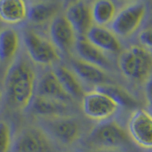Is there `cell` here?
<instances>
[{"instance_id":"cell-20","label":"cell","mask_w":152,"mask_h":152,"mask_svg":"<svg viewBox=\"0 0 152 152\" xmlns=\"http://www.w3.org/2000/svg\"><path fill=\"white\" fill-rule=\"evenodd\" d=\"M20 40L16 31L11 28H0V63H8L15 57Z\"/></svg>"},{"instance_id":"cell-6","label":"cell","mask_w":152,"mask_h":152,"mask_svg":"<svg viewBox=\"0 0 152 152\" xmlns=\"http://www.w3.org/2000/svg\"><path fill=\"white\" fill-rule=\"evenodd\" d=\"M113 100L97 89L85 93L82 98V109L88 118L97 122H104L112 117L119 109Z\"/></svg>"},{"instance_id":"cell-4","label":"cell","mask_w":152,"mask_h":152,"mask_svg":"<svg viewBox=\"0 0 152 152\" xmlns=\"http://www.w3.org/2000/svg\"><path fill=\"white\" fill-rule=\"evenodd\" d=\"M147 6L144 1L126 4L119 11L110 24L111 31L117 36L126 37L133 34L142 25L146 15Z\"/></svg>"},{"instance_id":"cell-22","label":"cell","mask_w":152,"mask_h":152,"mask_svg":"<svg viewBox=\"0 0 152 152\" xmlns=\"http://www.w3.org/2000/svg\"><path fill=\"white\" fill-rule=\"evenodd\" d=\"M116 7L112 1L98 0L91 5V16L96 26L104 27L111 24L116 15Z\"/></svg>"},{"instance_id":"cell-24","label":"cell","mask_w":152,"mask_h":152,"mask_svg":"<svg viewBox=\"0 0 152 152\" xmlns=\"http://www.w3.org/2000/svg\"><path fill=\"white\" fill-rule=\"evenodd\" d=\"M139 40L142 47L147 50H152V26L144 28L139 34Z\"/></svg>"},{"instance_id":"cell-9","label":"cell","mask_w":152,"mask_h":152,"mask_svg":"<svg viewBox=\"0 0 152 152\" xmlns=\"http://www.w3.org/2000/svg\"><path fill=\"white\" fill-rule=\"evenodd\" d=\"M49 33L51 43L59 51L69 53L75 47L77 34L65 15L56 16L50 22Z\"/></svg>"},{"instance_id":"cell-13","label":"cell","mask_w":152,"mask_h":152,"mask_svg":"<svg viewBox=\"0 0 152 152\" xmlns=\"http://www.w3.org/2000/svg\"><path fill=\"white\" fill-rule=\"evenodd\" d=\"M36 96L55 100L66 104L71 98L62 88L58 79L53 71H48L44 73L36 84Z\"/></svg>"},{"instance_id":"cell-14","label":"cell","mask_w":152,"mask_h":152,"mask_svg":"<svg viewBox=\"0 0 152 152\" xmlns=\"http://www.w3.org/2000/svg\"><path fill=\"white\" fill-rule=\"evenodd\" d=\"M74 49L80 60L92 64L102 69H108L110 68V61L104 52L92 45L86 36H77Z\"/></svg>"},{"instance_id":"cell-1","label":"cell","mask_w":152,"mask_h":152,"mask_svg":"<svg viewBox=\"0 0 152 152\" xmlns=\"http://www.w3.org/2000/svg\"><path fill=\"white\" fill-rule=\"evenodd\" d=\"M4 88L12 106L20 109L31 107L36 90V76L27 59L20 56L11 62L5 73Z\"/></svg>"},{"instance_id":"cell-11","label":"cell","mask_w":152,"mask_h":152,"mask_svg":"<svg viewBox=\"0 0 152 152\" xmlns=\"http://www.w3.org/2000/svg\"><path fill=\"white\" fill-rule=\"evenodd\" d=\"M46 128L52 137L65 145L72 144L80 135L79 124L66 116L48 119Z\"/></svg>"},{"instance_id":"cell-21","label":"cell","mask_w":152,"mask_h":152,"mask_svg":"<svg viewBox=\"0 0 152 152\" xmlns=\"http://www.w3.org/2000/svg\"><path fill=\"white\" fill-rule=\"evenodd\" d=\"M95 89L107 94L120 107L134 108L137 106V101L135 100V98L127 90L123 88L120 86L107 83L104 85L98 86Z\"/></svg>"},{"instance_id":"cell-3","label":"cell","mask_w":152,"mask_h":152,"mask_svg":"<svg viewBox=\"0 0 152 152\" xmlns=\"http://www.w3.org/2000/svg\"><path fill=\"white\" fill-rule=\"evenodd\" d=\"M88 142L97 150H122L130 145V137L116 122L104 121L91 129Z\"/></svg>"},{"instance_id":"cell-18","label":"cell","mask_w":152,"mask_h":152,"mask_svg":"<svg viewBox=\"0 0 152 152\" xmlns=\"http://www.w3.org/2000/svg\"><path fill=\"white\" fill-rule=\"evenodd\" d=\"M53 72L61 84L62 88L71 99H79L84 97L85 92L82 84L77 75L72 70L65 66H55Z\"/></svg>"},{"instance_id":"cell-10","label":"cell","mask_w":152,"mask_h":152,"mask_svg":"<svg viewBox=\"0 0 152 152\" xmlns=\"http://www.w3.org/2000/svg\"><path fill=\"white\" fill-rule=\"evenodd\" d=\"M65 17L73 28L77 36H86L93 26L91 6L88 2H71L66 9Z\"/></svg>"},{"instance_id":"cell-2","label":"cell","mask_w":152,"mask_h":152,"mask_svg":"<svg viewBox=\"0 0 152 152\" xmlns=\"http://www.w3.org/2000/svg\"><path fill=\"white\" fill-rule=\"evenodd\" d=\"M118 66L122 74L133 82H146L152 76V53L142 46H131L121 51Z\"/></svg>"},{"instance_id":"cell-23","label":"cell","mask_w":152,"mask_h":152,"mask_svg":"<svg viewBox=\"0 0 152 152\" xmlns=\"http://www.w3.org/2000/svg\"><path fill=\"white\" fill-rule=\"evenodd\" d=\"M12 146V130L10 125L5 121H0V152H10Z\"/></svg>"},{"instance_id":"cell-19","label":"cell","mask_w":152,"mask_h":152,"mask_svg":"<svg viewBox=\"0 0 152 152\" xmlns=\"http://www.w3.org/2000/svg\"><path fill=\"white\" fill-rule=\"evenodd\" d=\"M31 108L35 115L48 119L62 117L68 111L66 104L39 96L34 97L31 104Z\"/></svg>"},{"instance_id":"cell-15","label":"cell","mask_w":152,"mask_h":152,"mask_svg":"<svg viewBox=\"0 0 152 152\" xmlns=\"http://www.w3.org/2000/svg\"><path fill=\"white\" fill-rule=\"evenodd\" d=\"M64 3L60 1H33L28 3V18L33 24L51 22L58 16Z\"/></svg>"},{"instance_id":"cell-12","label":"cell","mask_w":152,"mask_h":152,"mask_svg":"<svg viewBox=\"0 0 152 152\" xmlns=\"http://www.w3.org/2000/svg\"><path fill=\"white\" fill-rule=\"evenodd\" d=\"M86 38L99 50L108 53H121L122 45L117 35L106 27L93 25Z\"/></svg>"},{"instance_id":"cell-25","label":"cell","mask_w":152,"mask_h":152,"mask_svg":"<svg viewBox=\"0 0 152 152\" xmlns=\"http://www.w3.org/2000/svg\"><path fill=\"white\" fill-rule=\"evenodd\" d=\"M145 94L148 106L152 109V76L145 82Z\"/></svg>"},{"instance_id":"cell-8","label":"cell","mask_w":152,"mask_h":152,"mask_svg":"<svg viewBox=\"0 0 152 152\" xmlns=\"http://www.w3.org/2000/svg\"><path fill=\"white\" fill-rule=\"evenodd\" d=\"M12 152H52V146L44 130L26 127L12 141Z\"/></svg>"},{"instance_id":"cell-17","label":"cell","mask_w":152,"mask_h":152,"mask_svg":"<svg viewBox=\"0 0 152 152\" xmlns=\"http://www.w3.org/2000/svg\"><path fill=\"white\" fill-rule=\"evenodd\" d=\"M71 69L79 79H82L88 84L95 85L96 87L107 84L108 82V78L104 69L80 59H73L71 61Z\"/></svg>"},{"instance_id":"cell-5","label":"cell","mask_w":152,"mask_h":152,"mask_svg":"<svg viewBox=\"0 0 152 152\" xmlns=\"http://www.w3.org/2000/svg\"><path fill=\"white\" fill-rule=\"evenodd\" d=\"M23 41L31 60L41 66H51L60 60L59 50L51 41L32 30H25Z\"/></svg>"},{"instance_id":"cell-7","label":"cell","mask_w":152,"mask_h":152,"mask_svg":"<svg viewBox=\"0 0 152 152\" xmlns=\"http://www.w3.org/2000/svg\"><path fill=\"white\" fill-rule=\"evenodd\" d=\"M130 139L145 149H152V112L138 108L132 112L127 122Z\"/></svg>"},{"instance_id":"cell-16","label":"cell","mask_w":152,"mask_h":152,"mask_svg":"<svg viewBox=\"0 0 152 152\" xmlns=\"http://www.w3.org/2000/svg\"><path fill=\"white\" fill-rule=\"evenodd\" d=\"M28 4L22 0H0V20L9 25H17L28 18Z\"/></svg>"},{"instance_id":"cell-26","label":"cell","mask_w":152,"mask_h":152,"mask_svg":"<svg viewBox=\"0 0 152 152\" xmlns=\"http://www.w3.org/2000/svg\"><path fill=\"white\" fill-rule=\"evenodd\" d=\"M93 152H125L123 150H95Z\"/></svg>"}]
</instances>
